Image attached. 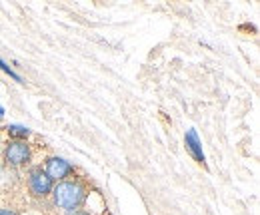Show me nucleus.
I'll return each instance as SVG.
<instances>
[{"label": "nucleus", "instance_id": "obj_2", "mask_svg": "<svg viewBox=\"0 0 260 215\" xmlns=\"http://www.w3.org/2000/svg\"><path fill=\"white\" fill-rule=\"evenodd\" d=\"M4 157H6V163L8 165H24L28 163L30 159V148L26 142H20V140H14L6 146V152H4Z\"/></svg>", "mask_w": 260, "mask_h": 215}, {"label": "nucleus", "instance_id": "obj_11", "mask_svg": "<svg viewBox=\"0 0 260 215\" xmlns=\"http://www.w3.org/2000/svg\"><path fill=\"white\" fill-rule=\"evenodd\" d=\"M0 154H2V148H0Z\"/></svg>", "mask_w": 260, "mask_h": 215}, {"label": "nucleus", "instance_id": "obj_10", "mask_svg": "<svg viewBox=\"0 0 260 215\" xmlns=\"http://www.w3.org/2000/svg\"><path fill=\"white\" fill-rule=\"evenodd\" d=\"M2 116H4V110H2V108H0V118H2Z\"/></svg>", "mask_w": 260, "mask_h": 215}, {"label": "nucleus", "instance_id": "obj_3", "mask_svg": "<svg viewBox=\"0 0 260 215\" xmlns=\"http://www.w3.org/2000/svg\"><path fill=\"white\" fill-rule=\"evenodd\" d=\"M72 171H74V167L62 157H50L46 161V169H44V174L52 182H64V178H68Z\"/></svg>", "mask_w": 260, "mask_h": 215}, {"label": "nucleus", "instance_id": "obj_1", "mask_svg": "<svg viewBox=\"0 0 260 215\" xmlns=\"http://www.w3.org/2000/svg\"><path fill=\"white\" fill-rule=\"evenodd\" d=\"M50 193L54 197L56 207L64 211H76L86 201V189L78 182H58Z\"/></svg>", "mask_w": 260, "mask_h": 215}, {"label": "nucleus", "instance_id": "obj_6", "mask_svg": "<svg viewBox=\"0 0 260 215\" xmlns=\"http://www.w3.org/2000/svg\"><path fill=\"white\" fill-rule=\"evenodd\" d=\"M8 134H10L12 138H18V140L22 142L24 138L30 136V130L24 127V125H16V123H12V125H8Z\"/></svg>", "mask_w": 260, "mask_h": 215}, {"label": "nucleus", "instance_id": "obj_5", "mask_svg": "<svg viewBox=\"0 0 260 215\" xmlns=\"http://www.w3.org/2000/svg\"><path fill=\"white\" fill-rule=\"evenodd\" d=\"M184 142H186L188 152L194 155L196 161H198V163H202V165H206V157H204V152H202V144H200V138H198V134H196L194 127H190V130L186 132Z\"/></svg>", "mask_w": 260, "mask_h": 215}, {"label": "nucleus", "instance_id": "obj_9", "mask_svg": "<svg viewBox=\"0 0 260 215\" xmlns=\"http://www.w3.org/2000/svg\"><path fill=\"white\" fill-rule=\"evenodd\" d=\"M0 215H16V213L10 211V209H0Z\"/></svg>", "mask_w": 260, "mask_h": 215}, {"label": "nucleus", "instance_id": "obj_7", "mask_svg": "<svg viewBox=\"0 0 260 215\" xmlns=\"http://www.w3.org/2000/svg\"><path fill=\"white\" fill-rule=\"evenodd\" d=\"M0 70H2V72H6V74H8L10 78H14L16 82H22V78H20V76H18V74H16V72H14V70H12V68H10L6 62L2 60V58H0Z\"/></svg>", "mask_w": 260, "mask_h": 215}, {"label": "nucleus", "instance_id": "obj_8", "mask_svg": "<svg viewBox=\"0 0 260 215\" xmlns=\"http://www.w3.org/2000/svg\"><path fill=\"white\" fill-rule=\"evenodd\" d=\"M68 215H90V213H86V211H80V209H76V211H68Z\"/></svg>", "mask_w": 260, "mask_h": 215}, {"label": "nucleus", "instance_id": "obj_4", "mask_svg": "<svg viewBox=\"0 0 260 215\" xmlns=\"http://www.w3.org/2000/svg\"><path fill=\"white\" fill-rule=\"evenodd\" d=\"M28 185H30V191H32L36 197H44L52 191L54 182L42 171V169H32L30 171V178H28Z\"/></svg>", "mask_w": 260, "mask_h": 215}]
</instances>
